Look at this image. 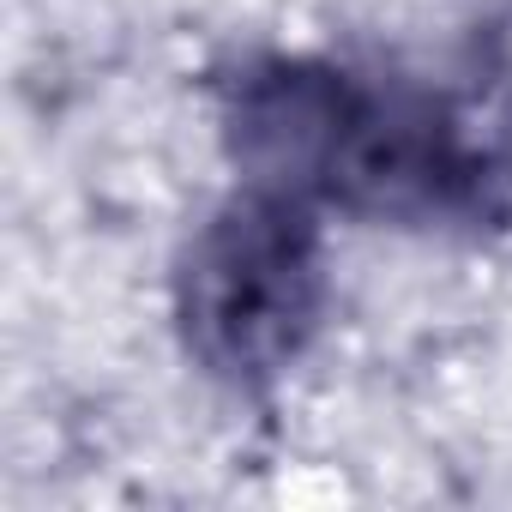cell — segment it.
<instances>
[{
  "label": "cell",
  "instance_id": "cell-1",
  "mask_svg": "<svg viewBox=\"0 0 512 512\" xmlns=\"http://www.w3.org/2000/svg\"><path fill=\"white\" fill-rule=\"evenodd\" d=\"M247 187L398 229L512 223V85H434L326 55H247L217 85Z\"/></svg>",
  "mask_w": 512,
  "mask_h": 512
},
{
  "label": "cell",
  "instance_id": "cell-2",
  "mask_svg": "<svg viewBox=\"0 0 512 512\" xmlns=\"http://www.w3.org/2000/svg\"><path fill=\"white\" fill-rule=\"evenodd\" d=\"M326 253L314 205L247 187L199 223L175 272V326L187 356L223 386L278 380L320 332Z\"/></svg>",
  "mask_w": 512,
  "mask_h": 512
}]
</instances>
